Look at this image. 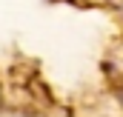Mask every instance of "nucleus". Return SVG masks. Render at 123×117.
<instances>
[]
</instances>
